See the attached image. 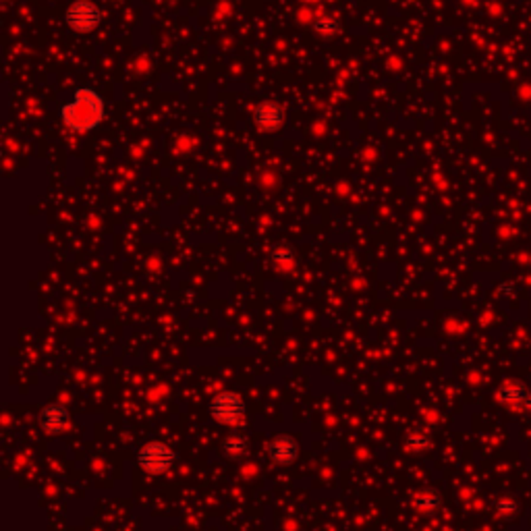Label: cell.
Instances as JSON below:
<instances>
[{"mask_svg":"<svg viewBox=\"0 0 531 531\" xmlns=\"http://www.w3.org/2000/svg\"><path fill=\"white\" fill-rule=\"evenodd\" d=\"M60 119L73 131H94L104 121V100L98 92L79 88L75 90L73 100L60 108Z\"/></svg>","mask_w":531,"mask_h":531,"instance_id":"cell-1","label":"cell"},{"mask_svg":"<svg viewBox=\"0 0 531 531\" xmlns=\"http://www.w3.org/2000/svg\"><path fill=\"white\" fill-rule=\"evenodd\" d=\"M177 463V452L166 442L154 440L139 448L137 465L149 475H162Z\"/></svg>","mask_w":531,"mask_h":531,"instance_id":"cell-2","label":"cell"},{"mask_svg":"<svg viewBox=\"0 0 531 531\" xmlns=\"http://www.w3.org/2000/svg\"><path fill=\"white\" fill-rule=\"evenodd\" d=\"M65 23L75 33H90L102 23V10L92 0H75L65 10Z\"/></svg>","mask_w":531,"mask_h":531,"instance_id":"cell-3","label":"cell"},{"mask_svg":"<svg viewBox=\"0 0 531 531\" xmlns=\"http://www.w3.org/2000/svg\"><path fill=\"white\" fill-rule=\"evenodd\" d=\"M208 413L222 425H235L245 415V400L235 393H220L210 400Z\"/></svg>","mask_w":531,"mask_h":531,"instance_id":"cell-4","label":"cell"},{"mask_svg":"<svg viewBox=\"0 0 531 531\" xmlns=\"http://www.w3.org/2000/svg\"><path fill=\"white\" fill-rule=\"evenodd\" d=\"M254 123L260 131H278L284 123V111L276 102H262L254 108Z\"/></svg>","mask_w":531,"mask_h":531,"instance_id":"cell-5","label":"cell"},{"mask_svg":"<svg viewBox=\"0 0 531 531\" xmlns=\"http://www.w3.org/2000/svg\"><path fill=\"white\" fill-rule=\"evenodd\" d=\"M69 409L63 405V402H52V405H46L42 411H40V425L44 432L48 434H60L67 425H69Z\"/></svg>","mask_w":531,"mask_h":531,"instance_id":"cell-6","label":"cell"},{"mask_svg":"<svg viewBox=\"0 0 531 531\" xmlns=\"http://www.w3.org/2000/svg\"><path fill=\"white\" fill-rule=\"evenodd\" d=\"M268 457L276 463V465H291L297 461L299 457V444L295 442L293 436H276L270 444H268Z\"/></svg>","mask_w":531,"mask_h":531,"instance_id":"cell-7","label":"cell"},{"mask_svg":"<svg viewBox=\"0 0 531 531\" xmlns=\"http://www.w3.org/2000/svg\"><path fill=\"white\" fill-rule=\"evenodd\" d=\"M247 446H250V442H247V438H245L243 434H231V436H227L224 442H222V448H224V452H227L229 457H239V455H243V452L247 450Z\"/></svg>","mask_w":531,"mask_h":531,"instance_id":"cell-8","label":"cell"},{"mask_svg":"<svg viewBox=\"0 0 531 531\" xmlns=\"http://www.w3.org/2000/svg\"><path fill=\"white\" fill-rule=\"evenodd\" d=\"M338 21L336 19H332V17H320V19H316L313 21V31L316 33H320V35H324V38H330V35H336L338 33Z\"/></svg>","mask_w":531,"mask_h":531,"instance_id":"cell-9","label":"cell"},{"mask_svg":"<svg viewBox=\"0 0 531 531\" xmlns=\"http://www.w3.org/2000/svg\"><path fill=\"white\" fill-rule=\"evenodd\" d=\"M413 505L419 509V511H434L440 507V498L434 494V492H419L415 498H413Z\"/></svg>","mask_w":531,"mask_h":531,"instance_id":"cell-10","label":"cell"},{"mask_svg":"<svg viewBox=\"0 0 531 531\" xmlns=\"http://www.w3.org/2000/svg\"><path fill=\"white\" fill-rule=\"evenodd\" d=\"M272 260H274V264L278 266V268H282V270L293 268V254H291L288 247H276L274 254H272Z\"/></svg>","mask_w":531,"mask_h":531,"instance_id":"cell-11","label":"cell"},{"mask_svg":"<svg viewBox=\"0 0 531 531\" xmlns=\"http://www.w3.org/2000/svg\"><path fill=\"white\" fill-rule=\"evenodd\" d=\"M407 446L413 448V450H421V448L427 446V438H425V436H419V434H411V436L407 438Z\"/></svg>","mask_w":531,"mask_h":531,"instance_id":"cell-12","label":"cell"}]
</instances>
